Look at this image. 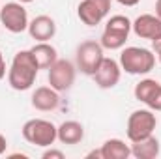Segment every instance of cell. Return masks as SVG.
Returning <instances> with one entry per match:
<instances>
[{
  "instance_id": "1",
  "label": "cell",
  "mask_w": 161,
  "mask_h": 159,
  "mask_svg": "<svg viewBox=\"0 0 161 159\" xmlns=\"http://www.w3.org/2000/svg\"><path fill=\"white\" fill-rule=\"evenodd\" d=\"M38 71H40V68H38V62H36L32 51L30 49L19 51L13 56L11 66L8 69V82L17 92L30 90L36 77H38Z\"/></svg>"
},
{
  "instance_id": "2",
  "label": "cell",
  "mask_w": 161,
  "mask_h": 159,
  "mask_svg": "<svg viewBox=\"0 0 161 159\" xmlns=\"http://www.w3.org/2000/svg\"><path fill=\"white\" fill-rule=\"evenodd\" d=\"M120 68L129 75H146L156 68V54L144 47H125L120 52Z\"/></svg>"
},
{
  "instance_id": "3",
  "label": "cell",
  "mask_w": 161,
  "mask_h": 159,
  "mask_svg": "<svg viewBox=\"0 0 161 159\" xmlns=\"http://www.w3.org/2000/svg\"><path fill=\"white\" fill-rule=\"evenodd\" d=\"M21 133L28 144L40 146V148H49L58 140V127L53 122L43 118H32L25 122Z\"/></svg>"
},
{
  "instance_id": "4",
  "label": "cell",
  "mask_w": 161,
  "mask_h": 159,
  "mask_svg": "<svg viewBox=\"0 0 161 159\" xmlns=\"http://www.w3.org/2000/svg\"><path fill=\"white\" fill-rule=\"evenodd\" d=\"M129 32H131V21L125 15H113L105 25V30L101 34L99 43L103 49L118 51L125 45V41L129 38Z\"/></svg>"
},
{
  "instance_id": "5",
  "label": "cell",
  "mask_w": 161,
  "mask_h": 159,
  "mask_svg": "<svg viewBox=\"0 0 161 159\" xmlns=\"http://www.w3.org/2000/svg\"><path fill=\"white\" fill-rule=\"evenodd\" d=\"M156 125H158V118H156L154 111H150V109L133 111L127 118V127H125L129 142H139V140L154 135Z\"/></svg>"
},
{
  "instance_id": "6",
  "label": "cell",
  "mask_w": 161,
  "mask_h": 159,
  "mask_svg": "<svg viewBox=\"0 0 161 159\" xmlns=\"http://www.w3.org/2000/svg\"><path fill=\"white\" fill-rule=\"evenodd\" d=\"M103 51L105 49L101 47V43L96 40H86L79 43L75 51V60H77V68L80 69V73L92 77L105 58Z\"/></svg>"
},
{
  "instance_id": "7",
  "label": "cell",
  "mask_w": 161,
  "mask_h": 159,
  "mask_svg": "<svg viewBox=\"0 0 161 159\" xmlns=\"http://www.w3.org/2000/svg\"><path fill=\"white\" fill-rule=\"evenodd\" d=\"M0 23L11 34H21L28 30V13L21 2H8L0 8Z\"/></svg>"
},
{
  "instance_id": "8",
  "label": "cell",
  "mask_w": 161,
  "mask_h": 159,
  "mask_svg": "<svg viewBox=\"0 0 161 159\" xmlns=\"http://www.w3.org/2000/svg\"><path fill=\"white\" fill-rule=\"evenodd\" d=\"M77 75V68L69 62V60H56L51 68H49V84L56 90V92H66L73 86Z\"/></svg>"
},
{
  "instance_id": "9",
  "label": "cell",
  "mask_w": 161,
  "mask_h": 159,
  "mask_svg": "<svg viewBox=\"0 0 161 159\" xmlns=\"http://www.w3.org/2000/svg\"><path fill=\"white\" fill-rule=\"evenodd\" d=\"M111 11V0H82L77 8V15L86 26L99 25Z\"/></svg>"
},
{
  "instance_id": "10",
  "label": "cell",
  "mask_w": 161,
  "mask_h": 159,
  "mask_svg": "<svg viewBox=\"0 0 161 159\" xmlns=\"http://www.w3.org/2000/svg\"><path fill=\"white\" fill-rule=\"evenodd\" d=\"M96 84L103 90H109V88H114L118 82H120L122 77V68L120 62L113 60V58H103V62L99 64V68L96 69V73L92 75Z\"/></svg>"
},
{
  "instance_id": "11",
  "label": "cell",
  "mask_w": 161,
  "mask_h": 159,
  "mask_svg": "<svg viewBox=\"0 0 161 159\" xmlns=\"http://www.w3.org/2000/svg\"><path fill=\"white\" fill-rule=\"evenodd\" d=\"M131 30L141 40L154 41V40H158V38H161V19L158 15L142 13V15H139L131 23Z\"/></svg>"
},
{
  "instance_id": "12",
  "label": "cell",
  "mask_w": 161,
  "mask_h": 159,
  "mask_svg": "<svg viewBox=\"0 0 161 159\" xmlns=\"http://www.w3.org/2000/svg\"><path fill=\"white\" fill-rule=\"evenodd\" d=\"M28 34L36 41H49L56 34V23L49 15H38L28 23Z\"/></svg>"
},
{
  "instance_id": "13",
  "label": "cell",
  "mask_w": 161,
  "mask_h": 159,
  "mask_svg": "<svg viewBox=\"0 0 161 159\" xmlns=\"http://www.w3.org/2000/svg\"><path fill=\"white\" fill-rule=\"evenodd\" d=\"M60 103V96L53 86H40L32 94V107L38 109L41 112L54 111Z\"/></svg>"
},
{
  "instance_id": "14",
  "label": "cell",
  "mask_w": 161,
  "mask_h": 159,
  "mask_svg": "<svg viewBox=\"0 0 161 159\" xmlns=\"http://www.w3.org/2000/svg\"><path fill=\"white\" fill-rule=\"evenodd\" d=\"M84 139V127L77 120H66L58 125V140L62 144H79Z\"/></svg>"
},
{
  "instance_id": "15",
  "label": "cell",
  "mask_w": 161,
  "mask_h": 159,
  "mask_svg": "<svg viewBox=\"0 0 161 159\" xmlns=\"http://www.w3.org/2000/svg\"><path fill=\"white\" fill-rule=\"evenodd\" d=\"M30 51H32V54H34L40 69H49L58 60V52H56V49L49 41H38Z\"/></svg>"
},
{
  "instance_id": "16",
  "label": "cell",
  "mask_w": 161,
  "mask_h": 159,
  "mask_svg": "<svg viewBox=\"0 0 161 159\" xmlns=\"http://www.w3.org/2000/svg\"><path fill=\"white\" fill-rule=\"evenodd\" d=\"M131 156L137 159H156L159 156V140L150 135L139 142H131Z\"/></svg>"
},
{
  "instance_id": "17",
  "label": "cell",
  "mask_w": 161,
  "mask_h": 159,
  "mask_svg": "<svg viewBox=\"0 0 161 159\" xmlns=\"http://www.w3.org/2000/svg\"><path fill=\"white\" fill-rule=\"evenodd\" d=\"M101 159H127L131 156V146H127L122 139H109L99 148Z\"/></svg>"
},
{
  "instance_id": "18",
  "label": "cell",
  "mask_w": 161,
  "mask_h": 159,
  "mask_svg": "<svg viewBox=\"0 0 161 159\" xmlns=\"http://www.w3.org/2000/svg\"><path fill=\"white\" fill-rule=\"evenodd\" d=\"M159 84L161 82H158L156 79H142L141 82H137L135 84V90H133L135 99L141 101V103H146L154 96V92L159 88Z\"/></svg>"
},
{
  "instance_id": "19",
  "label": "cell",
  "mask_w": 161,
  "mask_h": 159,
  "mask_svg": "<svg viewBox=\"0 0 161 159\" xmlns=\"http://www.w3.org/2000/svg\"><path fill=\"white\" fill-rule=\"evenodd\" d=\"M144 105H146L150 111H156V112H158V111H161V84H159V88L154 92V96H152V97H150Z\"/></svg>"
},
{
  "instance_id": "20",
  "label": "cell",
  "mask_w": 161,
  "mask_h": 159,
  "mask_svg": "<svg viewBox=\"0 0 161 159\" xmlns=\"http://www.w3.org/2000/svg\"><path fill=\"white\" fill-rule=\"evenodd\" d=\"M41 157L43 159H64V152H60V150H54V148H51L49 146V150H45L43 154H41Z\"/></svg>"
},
{
  "instance_id": "21",
  "label": "cell",
  "mask_w": 161,
  "mask_h": 159,
  "mask_svg": "<svg viewBox=\"0 0 161 159\" xmlns=\"http://www.w3.org/2000/svg\"><path fill=\"white\" fill-rule=\"evenodd\" d=\"M6 148H8V140H6V137L0 133V156L6 154Z\"/></svg>"
},
{
  "instance_id": "22",
  "label": "cell",
  "mask_w": 161,
  "mask_h": 159,
  "mask_svg": "<svg viewBox=\"0 0 161 159\" xmlns=\"http://www.w3.org/2000/svg\"><path fill=\"white\" fill-rule=\"evenodd\" d=\"M118 4H122V6H127V8H133V6H137L141 0H116Z\"/></svg>"
},
{
  "instance_id": "23",
  "label": "cell",
  "mask_w": 161,
  "mask_h": 159,
  "mask_svg": "<svg viewBox=\"0 0 161 159\" xmlns=\"http://www.w3.org/2000/svg\"><path fill=\"white\" fill-rule=\"evenodd\" d=\"M152 51H154L156 54H158V52L161 51V38H158V40L152 41Z\"/></svg>"
},
{
  "instance_id": "24",
  "label": "cell",
  "mask_w": 161,
  "mask_h": 159,
  "mask_svg": "<svg viewBox=\"0 0 161 159\" xmlns=\"http://www.w3.org/2000/svg\"><path fill=\"white\" fill-rule=\"evenodd\" d=\"M4 77H6V62L0 64V80L4 79Z\"/></svg>"
},
{
  "instance_id": "25",
  "label": "cell",
  "mask_w": 161,
  "mask_h": 159,
  "mask_svg": "<svg viewBox=\"0 0 161 159\" xmlns=\"http://www.w3.org/2000/svg\"><path fill=\"white\" fill-rule=\"evenodd\" d=\"M156 15L161 19V0H156Z\"/></svg>"
},
{
  "instance_id": "26",
  "label": "cell",
  "mask_w": 161,
  "mask_h": 159,
  "mask_svg": "<svg viewBox=\"0 0 161 159\" xmlns=\"http://www.w3.org/2000/svg\"><path fill=\"white\" fill-rule=\"evenodd\" d=\"M17 2H21V4H28V2H34V0H17Z\"/></svg>"
},
{
  "instance_id": "27",
  "label": "cell",
  "mask_w": 161,
  "mask_h": 159,
  "mask_svg": "<svg viewBox=\"0 0 161 159\" xmlns=\"http://www.w3.org/2000/svg\"><path fill=\"white\" fill-rule=\"evenodd\" d=\"M4 62V56H2V51H0V64Z\"/></svg>"
},
{
  "instance_id": "28",
  "label": "cell",
  "mask_w": 161,
  "mask_h": 159,
  "mask_svg": "<svg viewBox=\"0 0 161 159\" xmlns=\"http://www.w3.org/2000/svg\"><path fill=\"white\" fill-rule=\"evenodd\" d=\"M158 60H159V64H161V51L158 52Z\"/></svg>"
}]
</instances>
